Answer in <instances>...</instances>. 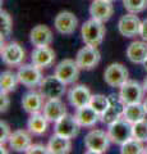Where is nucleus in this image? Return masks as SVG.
Here are the masks:
<instances>
[{
    "mask_svg": "<svg viewBox=\"0 0 147 154\" xmlns=\"http://www.w3.org/2000/svg\"><path fill=\"white\" fill-rule=\"evenodd\" d=\"M9 105H10V99L7 93H0V112L1 113H5Z\"/></svg>",
    "mask_w": 147,
    "mask_h": 154,
    "instance_id": "35",
    "label": "nucleus"
},
{
    "mask_svg": "<svg viewBox=\"0 0 147 154\" xmlns=\"http://www.w3.org/2000/svg\"><path fill=\"white\" fill-rule=\"evenodd\" d=\"M12 30H13V21H12L10 14L1 9V12H0V31H1V42L4 41V38L10 36Z\"/></svg>",
    "mask_w": 147,
    "mask_h": 154,
    "instance_id": "28",
    "label": "nucleus"
},
{
    "mask_svg": "<svg viewBox=\"0 0 147 154\" xmlns=\"http://www.w3.org/2000/svg\"><path fill=\"white\" fill-rule=\"evenodd\" d=\"M142 86H143V90H145V93H147V77L143 80V82H142Z\"/></svg>",
    "mask_w": 147,
    "mask_h": 154,
    "instance_id": "37",
    "label": "nucleus"
},
{
    "mask_svg": "<svg viewBox=\"0 0 147 154\" xmlns=\"http://www.w3.org/2000/svg\"><path fill=\"white\" fill-rule=\"evenodd\" d=\"M74 117L77 119V122L79 123L81 127H92L98 122V119H101V116L98 114L90 104L75 109Z\"/></svg>",
    "mask_w": 147,
    "mask_h": 154,
    "instance_id": "21",
    "label": "nucleus"
},
{
    "mask_svg": "<svg viewBox=\"0 0 147 154\" xmlns=\"http://www.w3.org/2000/svg\"><path fill=\"white\" fill-rule=\"evenodd\" d=\"M65 86L67 84H64L59 77L54 75L42 79L41 84L39 85V90L45 99H60L65 94Z\"/></svg>",
    "mask_w": 147,
    "mask_h": 154,
    "instance_id": "4",
    "label": "nucleus"
},
{
    "mask_svg": "<svg viewBox=\"0 0 147 154\" xmlns=\"http://www.w3.org/2000/svg\"><path fill=\"white\" fill-rule=\"evenodd\" d=\"M79 130H81V126L77 122L75 117L68 113L54 123V134L60 135V136H64V137L74 139L75 136H78Z\"/></svg>",
    "mask_w": 147,
    "mask_h": 154,
    "instance_id": "11",
    "label": "nucleus"
},
{
    "mask_svg": "<svg viewBox=\"0 0 147 154\" xmlns=\"http://www.w3.org/2000/svg\"><path fill=\"white\" fill-rule=\"evenodd\" d=\"M27 154H47L49 153V148L41 144H31L25 152Z\"/></svg>",
    "mask_w": 147,
    "mask_h": 154,
    "instance_id": "34",
    "label": "nucleus"
},
{
    "mask_svg": "<svg viewBox=\"0 0 147 154\" xmlns=\"http://www.w3.org/2000/svg\"><path fill=\"white\" fill-rule=\"evenodd\" d=\"M42 113L45 114L49 122L55 123L63 116L67 114V108L60 99H47L42 108Z\"/></svg>",
    "mask_w": 147,
    "mask_h": 154,
    "instance_id": "19",
    "label": "nucleus"
},
{
    "mask_svg": "<svg viewBox=\"0 0 147 154\" xmlns=\"http://www.w3.org/2000/svg\"><path fill=\"white\" fill-rule=\"evenodd\" d=\"M124 103L122 102L120 96L115 94L109 95V107L105 110V113L101 116V122L105 125H110L115 122L116 119L123 117V112H124Z\"/></svg>",
    "mask_w": 147,
    "mask_h": 154,
    "instance_id": "14",
    "label": "nucleus"
},
{
    "mask_svg": "<svg viewBox=\"0 0 147 154\" xmlns=\"http://www.w3.org/2000/svg\"><path fill=\"white\" fill-rule=\"evenodd\" d=\"M141 23L142 21L134 13H127L120 17L119 22H118V30H119L122 36L132 38L140 35Z\"/></svg>",
    "mask_w": 147,
    "mask_h": 154,
    "instance_id": "12",
    "label": "nucleus"
},
{
    "mask_svg": "<svg viewBox=\"0 0 147 154\" xmlns=\"http://www.w3.org/2000/svg\"><path fill=\"white\" fill-rule=\"evenodd\" d=\"M55 58V51L50 46H36L31 53V62L41 69L53 66Z\"/></svg>",
    "mask_w": 147,
    "mask_h": 154,
    "instance_id": "15",
    "label": "nucleus"
},
{
    "mask_svg": "<svg viewBox=\"0 0 147 154\" xmlns=\"http://www.w3.org/2000/svg\"><path fill=\"white\" fill-rule=\"evenodd\" d=\"M114 13V7L111 2L107 0H93L90 5V16L101 22H107Z\"/></svg>",
    "mask_w": 147,
    "mask_h": 154,
    "instance_id": "16",
    "label": "nucleus"
},
{
    "mask_svg": "<svg viewBox=\"0 0 147 154\" xmlns=\"http://www.w3.org/2000/svg\"><path fill=\"white\" fill-rule=\"evenodd\" d=\"M18 76V81L19 84L23 86H26L28 89H34L37 88L41 81H42V73H41V68L40 67L32 64H22L19 66V69L17 72Z\"/></svg>",
    "mask_w": 147,
    "mask_h": 154,
    "instance_id": "6",
    "label": "nucleus"
},
{
    "mask_svg": "<svg viewBox=\"0 0 147 154\" xmlns=\"http://www.w3.org/2000/svg\"><path fill=\"white\" fill-rule=\"evenodd\" d=\"M25 58L26 51L18 42H8L5 45H1V60L8 67L22 66Z\"/></svg>",
    "mask_w": 147,
    "mask_h": 154,
    "instance_id": "9",
    "label": "nucleus"
},
{
    "mask_svg": "<svg viewBox=\"0 0 147 154\" xmlns=\"http://www.w3.org/2000/svg\"><path fill=\"white\" fill-rule=\"evenodd\" d=\"M143 149L145 146L142 145V141L132 137L120 145V153L122 154H140V153H143Z\"/></svg>",
    "mask_w": 147,
    "mask_h": 154,
    "instance_id": "30",
    "label": "nucleus"
},
{
    "mask_svg": "<svg viewBox=\"0 0 147 154\" xmlns=\"http://www.w3.org/2000/svg\"><path fill=\"white\" fill-rule=\"evenodd\" d=\"M44 95L40 91H27L22 98V107L27 113H37L44 108Z\"/></svg>",
    "mask_w": 147,
    "mask_h": 154,
    "instance_id": "23",
    "label": "nucleus"
},
{
    "mask_svg": "<svg viewBox=\"0 0 147 154\" xmlns=\"http://www.w3.org/2000/svg\"><path fill=\"white\" fill-rule=\"evenodd\" d=\"M83 141H84V146L87 148L86 153H95V154L106 153L111 143L109 134L102 131V130H91L84 136Z\"/></svg>",
    "mask_w": 147,
    "mask_h": 154,
    "instance_id": "3",
    "label": "nucleus"
},
{
    "mask_svg": "<svg viewBox=\"0 0 147 154\" xmlns=\"http://www.w3.org/2000/svg\"><path fill=\"white\" fill-rule=\"evenodd\" d=\"M78 26V19L72 12L64 11L58 13V16L54 19V27L60 35L68 36L74 33L75 28Z\"/></svg>",
    "mask_w": 147,
    "mask_h": 154,
    "instance_id": "13",
    "label": "nucleus"
},
{
    "mask_svg": "<svg viewBox=\"0 0 147 154\" xmlns=\"http://www.w3.org/2000/svg\"><path fill=\"white\" fill-rule=\"evenodd\" d=\"M142 104H143V107H145V110H146V113H147V98L145 99V102L142 103Z\"/></svg>",
    "mask_w": 147,
    "mask_h": 154,
    "instance_id": "38",
    "label": "nucleus"
},
{
    "mask_svg": "<svg viewBox=\"0 0 147 154\" xmlns=\"http://www.w3.org/2000/svg\"><path fill=\"white\" fill-rule=\"evenodd\" d=\"M90 105H91L100 116H102L109 107V96H105L102 94H95L91 96Z\"/></svg>",
    "mask_w": 147,
    "mask_h": 154,
    "instance_id": "29",
    "label": "nucleus"
},
{
    "mask_svg": "<svg viewBox=\"0 0 147 154\" xmlns=\"http://www.w3.org/2000/svg\"><path fill=\"white\" fill-rule=\"evenodd\" d=\"M128 69L122 63L109 64L104 72V80L110 88H120L128 80Z\"/></svg>",
    "mask_w": 147,
    "mask_h": 154,
    "instance_id": "10",
    "label": "nucleus"
},
{
    "mask_svg": "<svg viewBox=\"0 0 147 154\" xmlns=\"http://www.w3.org/2000/svg\"><path fill=\"white\" fill-rule=\"evenodd\" d=\"M106 30L104 26V22L97 21L95 18L86 21L81 27V36H82V40L86 45H92L97 48L102 42Z\"/></svg>",
    "mask_w": 147,
    "mask_h": 154,
    "instance_id": "1",
    "label": "nucleus"
},
{
    "mask_svg": "<svg viewBox=\"0 0 147 154\" xmlns=\"http://www.w3.org/2000/svg\"><path fill=\"white\" fill-rule=\"evenodd\" d=\"M143 153H145V154H147V146H145V149H143Z\"/></svg>",
    "mask_w": 147,
    "mask_h": 154,
    "instance_id": "40",
    "label": "nucleus"
},
{
    "mask_svg": "<svg viewBox=\"0 0 147 154\" xmlns=\"http://www.w3.org/2000/svg\"><path fill=\"white\" fill-rule=\"evenodd\" d=\"M119 89H120L119 96L125 105L142 103V100H143V95H145L143 86L134 80H127Z\"/></svg>",
    "mask_w": 147,
    "mask_h": 154,
    "instance_id": "5",
    "label": "nucleus"
},
{
    "mask_svg": "<svg viewBox=\"0 0 147 154\" xmlns=\"http://www.w3.org/2000/svg\"><path fill=\"white\" fill-rule=\"evenodd\" d=\"M101 54L97 50L96 46L92 45H86L83 48H81L78 50L77 55H75V62L79 66L81 69L84 71H91L95 67H97V64L100 63Z\"/></svg>",
    "mask_w": 147,
    "mask_h": 154,
    "instance_id": "7",
    "label": "nucleus"
},
{
    "mask_svg": "<svg viewBox=\"0 0 147 154\" xmlns=\"http://www.w3.org/2000/svg\"><path fill=\"white\" fill-rule=\"evenodd\" d=\"M123 5L128 13L138 14L147 9V0H123Z\"/></svg>",
    "mask_w": 147,
    "mask_h": 154,
    "instance_id": "31",
    "label": "nucleus"
},
{
    "mask_svg": "<svg viewBox=\"0 0 147 154\" xmlns=\"http://www.w3.org/2000/svg\"><path fill=\"white\" fill-rule=\"evenodd\" d=\"M127 58L134 64H143L147 59V42L143 41H133L127 48Z\"/></svg>",
    "mask_w": 147,
    "mask_h": 154,
    "instance_id": "22",
    "label": "nucleus"
},
{
    "mask_svg": "<svg viewBox=\"0 0 147 154\" xmlns=\"http://www.w3.org/2000/svg\"><path fill=\"white\" fill-rule=\"evenodd\" d=\"M140 36L142 37V40H145L147 42V18L143 19L141 23V31H140Z\"/></svg>",
    "mask_w": 147,
    "mask_h": 154,
    "instance_id": "36",
    "label": "nucleus"
},
{
    "mask_svg": "<svg viewBox=\"0 0 147 154\" xmlns=\"http://www.w3.org/2000/svg\"><path fill=\"white\" fill-rule=\"evenodd\" d=\"M107 134L113 144L122 145L133 137V123L125 119L124 117H120L115 122L109 125Z\"/></svg>",
    "mask_w": 147,
    "mask_h": 154,
    "instance_id": "2",
    "label": "nucleus"
},
{
    "mask_svg": "<svg viewBox=\"0 0 147 154\" xmlns=\"http://www.w3.org/2000/svg\"><path fill=\"white\" fill-rule=\"evenodd\" d=\"M47 123H49V121H47L44 113H32L27 121V128L32 135L41 136L47 131Z\"/></svg>",
    "mask_w": 147,
    "mask_h": 154,
    "instance_id": "25",
    "label": "nucleus"
},
{
    "mask_svg": "<svg viewBox=\"0 0 147 154\" xmlns=\"http://www.w3.org/2000/svg\"><path fill=\"white\" fill-rule=\"evenodd\" d=\"M133 137L142 143L147 141V119L146 118L133 123Z\"/></svg>",
    "mask_w": 147,
    "mask_h": 154,
    "instance_id": "32",
    "label": "nucleus"
},
{
    "mask_svg": "<svg viewBox=\"0 0 147 154\" xmlns=\"http://www.w3.org/2000/svg\"><path fill=\"white\" fill-rule=\"evenodd\" d=\"M79 66L75 59H63L55 67L54 75L63 81L64 84H74L79 77Z\"/></svg>",
    "mask_w": 147,
    "mask_h": 154,
    "instance_id": "8",
    "label": "nucleus"
},
{
    "mask_svg": "<svg viewBox=\"0 0 147 154\" xmlns=\"http://www.w3.org/2000/svg\"><path fill=\"white\" fill-rule=\"evenodd\" d=\"M107 2H111L113 3V2H115V0H107Z\"/></svg>",
    "mask_w": 147,
    "mask_h": 154,
    "instance_id": "41",
    "label": "nucleus"
},
{
    "mask_svg": "<svg viewBox=\"0 0 147 154\" xmlns=\"http://www.w3.org/2000/svg\"><path fill=\"white\" fill-rule=\"evenodd\" d=\"M9 148L14 152H26L27 148L32 144V139H31V132L26 131V130H16L10 134L9 136Z\"/></svg>",
    "mask_w": 147,
    "mask_h": 154,
    "instance_id": "20",
    "label": "nucleus"
},
{
    "mask_svg": "<svg viewBox=\"0 0 147 154\" xmlns=\"http://www.w3.org/2000/svg\"><path fill=\"white\" fill-rule=\"evenodd\" d=\"M54 40L53 31L45 25H37L30 32L31 44L36 46H50Z\"/></svg>",
    "mask_w": 147,
    "mask_h": 154,
    "instance_id": "18",
    "label": "nucleus"
},
{
    "mask_svg": "<svg viewBox=\"0 0 147 154\" xmlns=\"http://www.w3.org/2000/svg\"><path fill=\"white\" fill-rule=\"evenodd\" d=\"M49 153L51 154H67L72 152V140L69 137H64L54 134L47 143Z\"/></svg>",
    "mask_w": 147,
    "mask_h": 154,
    "instance_id": "24",
    "label": "nucleus"
},
{
    "mask_svg": "<svg viewBox=\"0 0 147 154\" xmlns=\"http://www.w3.org/2000/svg\"><path fill=\"white\" fill-rule=\"evenodd\" d=\"M143 67H145V69L147 71V59L145 60V63H143Z\"/></svg>",
    "mask_w": 147,
    "mask_h": 154,
    "instance_id": "39",
    "label": "nucleus"
},
{
    "mask_svg": "<svg viewBox=\"0 0 147 154\" xmlns=\"http://www.w3.org/2000/svg\"><path fill=\"white\" fill-rule=\"evenodd\" d=\"M18 81V76L16 73H13L10 71H4L0 75V93H10L14 91L17 88Z\"/></svg>",
    "mask_w": 147,
    "mask_h": 154,
    "instance_id": "27",
    "label": "nucleus"
},
{
    "mask_svg": "<svg viewBox=\"0 0 147 154\" xmlns=\"http://www.w3.org/2000/svg\"><path fill=\"white\" fill-rule=\"evenodd\" d=\"M91 96V91L86 85H74L68 93V100L70 105L77 109L84 107V105H88Z\"/></svg>",
    "mask_w": 147,
    "mask_h": 154,
    "instance_id": "17",
    "label": "nucleus"
},
{
    "mask_svg": "<svg viewBox=\"0 0 147 154\" xmlns=\"http://www.w3.org/2000/svg\"><path fill=\"white\" fill-rule=\"evenodd\" d=\"M10 134H12V131H10L9 125L5 121L0 122V143H1V145H4L5 143H8Z\"/></svg>",
    "mask_w": 147,
    "mask_h": 154,
    "instance_id": "33",
    "label": "nucleus"
},
{
    "mask_svg": "<svg viewBox=\"0 0 147 154\" xmlns=\"http://www.w3.org/2000/svg\"><path fill=\"white\" fill-rule=\"evenodd\" d=\"M146 110L142 103H134V104H128L124 105V112H123V117L128 119L132 123H136L141 121V119L146 118Z\"/></svg>",
    "mask_w": 147,
    "mask_h": 154,
    "instance_id": "26",
    "label": "nucleus"
}]
</instances>
